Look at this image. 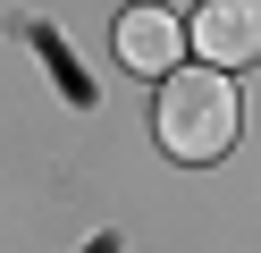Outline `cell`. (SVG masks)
Wrapping results in <instances>:
<instances>
[{"label": "cell", "mask_w": 261, "mask_h": 253, "mask_svg": "<svg viewBox=\"0 0 261 253\" xmlns=\"http://www.w3.org/2000/svg\"><path fill=\"white\" fill-rule=\"evenodd\" d=\"M152 127H160L169 160H219L236 144V84H227V67H177V76H160Z\"/></svg>", "instance_id": "1"}, {"label": "cell", "mask_w": 261, "mask_h": 253, "mask_svg": "<svg viewBox=\"0 0 261 253\" xmlns=\"http://www.w3.org/2000/svg\"><path fill=\"white\" fill-rule=\"evenodd\" d=\"M186 42L202 51L211 67H244V59H261V0H202Z\"/></svg>", "instance_id": "2"}, {"label": "cell", "mask_w": 261, "mask_h": 253, "mask_svg": "<svg viewBox=\"0 0 261 253\" xmlns=\"http://www.w3.org/2000/svg\"><path fill=\"white\" fill-rule=\"evenodd\" d=\"M177 51H186V26L169 9H126L118 17V59L126 76H177Z\"/></svg>", "instance_id": "3"}]
</instances>
